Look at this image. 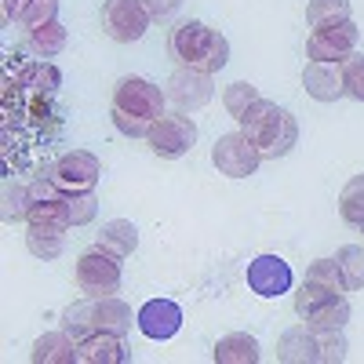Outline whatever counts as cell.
Masks as SVG:
<instances>
[{
    "instance_id": "6da1fadb",
    "label": "cell",
    "mask_w": 364,
    "mask_h": 364,
    "mask_svg": "<svg viewBox=\"0 0 364 364\" xmlns=\"http://www.w3.org/2000/svg\"><path fill=\"white\" fill-rule=\"evenodd\" d=\"M168 95L142 77H124L113 87V128L128 139H146L154 120L164 117Z\"/></svg>"
},
{
    "instance_id": "7a4b0ae2",
    "label": "cell",
    "mask_w": 364,
    "mask_h": 364,
    "mask_svg": "<svg viewBox=\"0 0 364 364\" xmlns=\"http://www.w3.org/2000/svg\"><path fill=\"white\" fill-rule=\"evenodd\" d=\"M168 51L182 70H197L215 77L230 63V41L204 22H178L168 33Z\"/></svg>"
},
{
    "instance_id": "3957f363",
    "label": "cell",
    "mask_w": 364,
    "mask_h": 364,
    "mask_svg": "<svg viewBox=\"0 0 364 364\" xmlns=\"http://www.w3.org/2000/svg\"><path fill=\"white\" fill-rule=\"evenodd\" d=\"M240 132H245L255 146L262 161H277V157H288L291 146L299 142V124L288 109H281L277 102L269 99H259L245 117H237Z\"/></svg>"
},
{
    "instance_id": "277c9868",
    "label": "cell",
    "mask_w": 364,
    "mask_h": 364,
    "mask_svg": "<svg viewBox=\"0 0 364 364\" xmlns=\"http://www.w3.org/2000/svg\"><path fill=\"white\" fill-rule=\"evenodd\" d=\"M63 331L70 339H87L95 331H113V336H128L132 331V306L117 295H102V299H80L63 314Z\"/></svg>"
},
{
    "instance_id": "5b68a950",
    "label": "cell",
    "mask_w": 364,
    "mask_h": 364,
    "mask_svg": "<svg viewBox=\"0 0 364 364\" xmlns=\"http://www.w3.org/2000/svg\"><path fill=\"white\" fill-rule=\"evenodd\" d=\"M295 314L302 317V324L324 331V328H346L350 321V302L343 291H331L321 284L302 281V288L295 291Z\"/></svg>"
},
{
    "instance_id": "8992f818",
    "label": "cell",
    "mask_w": 364,
    "mask_h": 364,
    "mask_svg": "<svg viewBox=\"0 0 364 364\" xmlns=\"http://www.w3.org/2000/svg\"><path fill=\"white\" fill-rule=\"evenodd\" d=\"M77 288L91 299L117 295L120 291V259L109 255L106 248H91L77 259Z\"/></svg>"
},
{
    "instance_id": "52a82bcc",
    "label": "cell",
    "mask_w": 364,
    "mask_h": 364,
    "mask_svg": "<svg viewBox=\"0 0 364 364\" xmlns=\"http://www.w3.org/2000/svg\"><path fill=\"white\" fill-rule=\"evenodd\" d=\"M146 142L164 161L186 157L190 149H193V142H197V124H193L186 113H164L161 120H154V128H149Z\"/></svg>"
},
{
    "instance_id": "ba28073f",
    "label": "cell",
    "mask_w": 364,
    "mask_h": 364,
    "mask_svg": "<svg viewBox=\"0 0 364 364\" xmlns=\"http://www.w3.org/2000/svg\"><path fill=\"white\" fill-rule=\"evenodd\" d=\"M211 161H215V168L223 175H230V178H248L262 164V154H259V146L245 132H230V135L215 139V146H211Z\"/></svg>"
},
{
    "instance_id": "9c48e42d",
    "label": "cell",
    "mask_w": 364,
    "mask_h": 364,
    "mask_svg": "<svg viewBox=\"0 0 364 364\" xmlns=\"http://www.w3.org/2000/svg\"><path fill=\"white\" fill-rule=\"evenodd\" d=\"M99 175H102V164L95 154H87V149H73V154H63L51 168V182L63 193H91L99 186Z\"/></svg>"
},
{
    "instance_id": "30bf717a",
    "label": "cell",
    "mask_w": 364,
    "mask_h": 364,
    "mask_svg": "<svg viewBox=\"0 0 364 364\" xmlns=\"http://www.w3.org/2000/svg\"><path fill=\"white\" fill-rule=\"evenodd\" d=\"M357 41H360V29L353 26V18L321 26L306 37V55H310V63H343V58L353 55Z\"/></svg>"
},
{
    "instance_id": "8fae6325",
    "label": "cell",
    "mask_w": 364,
    "mask_h": 364,
    "mask_svg": "<svg viewBox=\"0 0 364 364\" xmlns=\"http://www.w3.org/2000/svg\"><path fill=\"white\" fill-rule=\"evenodd\" d=\"M149 11L142 8V0H106L102 4V29L106 37L117 44H132L149 29Z\"/></svg>"
},
{
    "instance_id": "7c38bea8",
    "label": "cell",
    "mask_w": 364,
    "mask_h": 364,
    "mask_svg": "<svg viewBox=\"0 0 364 364\" xmlns=\"http://www.w3.org/2000/svg\"><path fill=\"white\" fill-rule=\"evenodd\" d=\"M168 102L175 106V113H193L200 106L211 102L215 95V84H211V73H197V70H175L171 80H168Z\"/></svg>"
},
{
    "instance_id": "4fadbf2b",
    "label": "cell",
    "mask_w": 364,
    "mask_h": 364,
    "mask_svg": "<svg viewBox=\"0 0 364 364\" xmlns=\"http://www.w3.org/2000/svg\"><path fill=\"white\" fill-rule=\"evenodd\" d=\"M248 288L262 299H277L291 288V266L281 255H259L248 262Z\"/></svg>"
},
{
    "instance_id": "5bb4252c",
    "label": "cell",
    "mask_w": 364,
    "mask_h": 364,
    "mask_svg": "<svg viewBox=\"0 0 364 364\" xmlns=\"http://www.w3.org/2000/svg\"><path fill=\"white\" fill-rule=\"evenodd\" d=\"M135 324H139V331H142L146 339L164 343V339L178 336V328H182V310H178V302H171V299H149L146 306L139 310Z\"/></svg>"
},
{
    "instance_id": "9a60e30c",
    "label": "cell",
    "mask_w": 364,
    "mask_h": 364,
    "mask_svg": "<svg viewBox=\"0 0 364 364\" xmlns=\"http://www.w3.org/2000/svg\"><path fill=\"white\" fill-rule=\"evenodd\" d=\"M302 87L306 95L317 102H336L346 95V84H343V63H310L306 73H302Z\"/></svg>"
},
{
    "instance_id": "2e32d148",
    "label": "cell",
    "mask_w": 364,
    "mask_h": 364,
    "mask_svg": "<svg viewBox=\"0 0 364 364\" xmlns=\"http://www.w3.org/2000/svg\"><path fill=\"white\" fill-rule=\"evenodd\" d=\"M128 350H124V336L113 331H95L77 343V364H124Z\"/></svg>"
},
{
    "instance_id": "e0dca14e",
    "label": "cell",
    "mask_w": 364,
    "mask_h": 364,
    "mask_svg": "<svg viewBox=\"0 0 364 364\" xmlns=\"http://www.w3.org/2000/svg\"><path fill=\"white\" fill-rule=\"evenodd\" d=\"M277 357L284 364H317L321 360V350H317V331L299 324V328H288L281 343H277Z\"/></svg>"
},
{
    "instance_id": "ac0fdd59",
    "label": "cell",
    "mask_w": 364,
    "mask_h": 364,
    "mask_svg": "<svg viewBox=\"0 0 364 364\" xmlns=\"http://www.w3.org/2000/svg\"><path fill=\"white\" fill-rule=\"evenodd\" d=\"M33 364H73L77 360V339H70L66 331H48L33 343V353H29Z\"/></svg>"
},
{
    "instance_id": "d6986e66",
    "label": "cell",
    "mask_w": 364,
    "mask_h": 364,
    "mask_svg": "<svg viewBox=\"0 0 364 364\" xmlns=\"http://www.w3.org/2000/svg\"><path fill=\"white\" fill-rule=\"evenodd\" d=\"M95 245L106 248V252L117 255V259H128V255L139 248V230H135V223H128V219H113V223H106V226L99 230Z\"/></svg>"
},
{
    "instance_id": "ffe728a7",
    "label": "cell",
    "mask_w": 364,
    "mask_h": 364,
    "mask_svg": "<svg viewBox=\"0 0 364 364\" xmlns=\"http://www.w3.org/2000/svg\"><path fill=\"white\" fill-rule=\"evenodd\" d=\"M215 364H259V343L252 336H245V331H230V336H223L215 343Z\"/></svg>"
},
{
    "instance_id": "44dd1931",
    "label": "cell",
    "mask_w": 364,
    "mask_h": 364,
    "mask_svg": "<svg viewBox=\"0 0 364 364\" xmlns=\"http://www.w3.org/2000/svg\"><path fill=\"white\" fill-rule=\"evenodd\" d=\"M339 219L353 230L364 226V175H353L339 193Z\"/></svg>"
},
{
    "instance_id": "7402d4cb",
    "label": "cell",
    "mask_w": 364,
    "mask_h": 364,
    "mask_svg": "<svg viewBox=\"0 0 364 364\" xmlns=\"http://www.w3.org/2000/svg\"><path fill=\"white\" fill-rule=\"evenodd\" d=\"M29 48H33V55H41V58H55L66 48V26L55 18V22L33 29V33H29Z\"/></svg>"
},
{
    "instance_id": "603a6c76",
    "label": "cell",
    "mask_w": 364,
    "mask_h": 364,
    "mask_svg": "<svg viewBox=\"0 0 364 364\" xmlns=\"http://www.w3.org/2000/svg\"><path fill=\"white\" fill-rule=\"evenodd\" d=\"M336 262L343 269V284L346 291H360L364 288V245H346L336 252Z\"/></svg>"
},
{
    "instance_id": "cb8c5ba5",
    "label": "cell",
    "mask_w": 364,
    "mask_h": 364,
    "mask_svg": "<svg viewBox=\"0 0 364 364\" xmlns=\"http://www.w3.org/2000/svg\"><path fill=\"white\" fill-rule=\"evenodd\" d=\"M350 18V0H310L306 4V22L314 29L321 26H336Z\"/></svg>"
},
{
    "instance_id": "d4e9b609",
    "label": "cell",
    "mask_w": 364,
    "mask_h": 364,
    "mask_svg": "<svg viewBox=\"0 0 364 364\" xmlns=\"http://www.w3.org/2000/svg\"><path fill=\"white\" fill-rule=\"evenodd\" d=\"M262 95H259V87H252V84H245V80H237V84H230L226 91H223V106H226V113L237 120V117H245L255 102H259Z\"/></svg>"
},
{
    "instance_id": "484cf974",
    "label": "cell",
    "mask_w": 364,
    "mask_h": 364,
    "mask_svg": "<svg viewBox=\"0 0 364 364\" xmlns=\"http://www.w3.org/2000/svg\"><path fill=\"white\" fill-rule=\"evenodd\" d=\"M63 245H66V233H51V230H33L29 226V233H26V248L33 252L37 259H58L63 255Z\"/></svg>"
},
{
    "instance_id": "4316f807",
    "label": "cell",
    "mask_w": 364,
    "mask_h": 364,
    "mask_svg": "<svg viewBox=\"0 0 364 364\" xmlns=\"http://www.w3.org/2000/svg\"><path fill=\"white\" fill-rule=\"evenodd\" d=\"M55 18H58V0H29V8L15 18V26L26 29V33H33V29H41Z\"/></svg>"
},
{
    "instance_id": "83f0119b",
    "label": "cell",
    "mask_w": 364,
    "mask_h": 364,
    "mask_svg": "<svg viewBox=\"0 0 364 364\" xmlns=\"http://www.w3.org/2000/svg\"><path fill=\"white\" fill-rule=\"evenodd\" d=\"M306 281H310V284H321V288H331V291H346V284H343V269H339L336 259H317V262H310Z\"/></svg>"
},
{
    "instance_id": "f1b7e54d",
    "label": "cell",
    "mask_w": 364,
    "mask_h": 364,
    "mask_svg": "<svg viewBox=\"0 0 364 364\" xmlns=\"http://www.w3.org/2000/svg\"><path fill=\"white\" fill-rule=\"evenodd\" d=\"M317 350H321V364H343V360H346L343 328H324V331H317Z\"/></svg>"
},
{
    "instance_id": "f546056e",
    "label": "cell",
    "mask_w": 364,
    "mask_h": 364,
    "mask_svg": "<svg viewBox=\"0 0 364 364\" xmlns=\"http://www.w3.org/2000/svg\"><path fill=\"white\" fill-rule=\"evenodd\" d=\"M29 211V186H18V182H8L4 186V223H18Z\"/></svg>"
},
{
    "instance_id": "4dcf8cb0",
    "label": "cell",
    "mask_w": 364,
    "mask_h": 364,
    "mask_svg": "<svg viewBox=\"0 0 364 364\" xmlns=\"http://www.w3.org/2000/svg\"><path fill=\"white\" fill-rule=\"evenodd\" d=\"M343 84H346V95L364 102V55H350L343 58Z\"/></svg>"
},
{
    "instance_id": "1f68e13d",
    "label": "cell",
    "mask_w": 364,
    "mask_h": 364,
    "mask_svg": "<svg viewBox=\"0 0 364 364\" xmlns=\"http://www.w3.org/2000/svg\"><path fill=\"white\" fill-rule=\"evenodd\" d=\"M99 215V200H95V190L91 193H70V219L73 226H84Z\"/></svg>"
},
{
    "instance_id": "d6a6232c",
    "label": "cell",
    "mask_w": 364,
    "mask_h": 364,
    "mask_svg": "<svg viewBox=\"0 0 364 364\" xmlns=\"http://www.w3.org/2000/svg\"><path fill=\"white\" fill-rule=\"evenodd\" d=\"M142 8L149 11V18H171L182 8V0H142Z\"/></svg>"
},
{
    "instance_id": "836d02e7",
    "label": "cell",
    "mask_w": 364,
    "mask_h": 364,
    "mask_svg": "<svg viewBox=\"0 0 364 364\" xmlns=\"http://www.w3.org/2000/svg\"><path fill=\"white\" fill-rule=\"evenodd\" d=\"M26 8H29V0H4V15L8 18H18Z\"/></svg>"
},
{
    "instance_id": "e575fe53",
    "label": "cell",
    "mask_w": 364,
    "mask_h": 364,
    "mask_svg": "<svg viewBox=\"0 0 364 364\" xmlns=\"http://www.w3.org/2000/svg\"><path fill=\"white\" fill-rule=\"evenodd\" d=\"M360 230H364V226H360Z\"/></svg>"
}]
</instances>
